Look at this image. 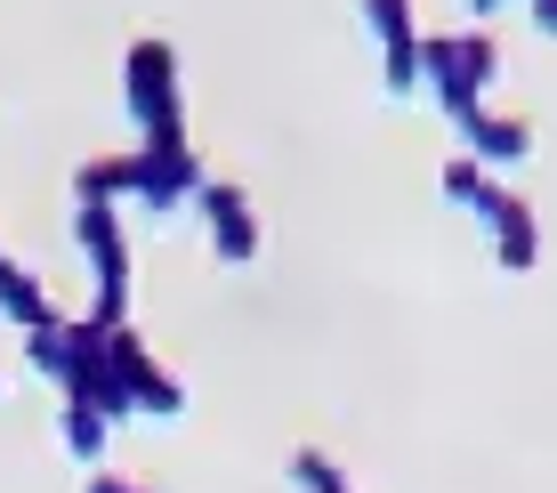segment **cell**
<instances>
[]
</instances>
